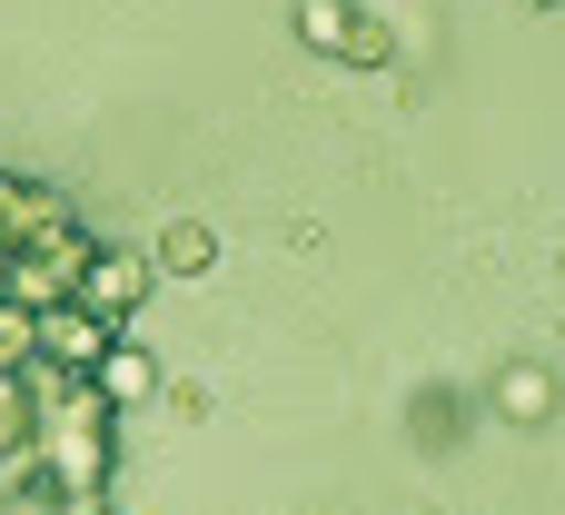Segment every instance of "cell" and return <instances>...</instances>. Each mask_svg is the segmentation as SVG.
Here are the masks:
<instances>
[{"label":"cell","mask_w":565,"mask_h":515,"mask_svg":"<svg viewBox=\"0 0 565 515\" xmlns=\"http://www.w3.org/2000/svg\"><path fill=\"white\" fill-rule=\"evenodd\" d=\"M40 367V357H30ZM109 397L70 367H40V496L50 506H99L109 496V466H119V437H109Z\"/></svg>","instance_id":"1"},{"label":"cell","mask_w":565,"mask_h":515,"mask_svg":"<svg viewBox=\"0 0 565 515\" xmlns=\"http://www.w3.org/2000/svg\"><path fill=\"white\" fill-rule=\"evenodd\" d=\"M70 228H89L50 179H20V169H0V248H50V238H70Z\"/></svg>","instance_id":"2"},{"label":"cell","mask_w":565,"mask_h":515,"mask_svg":"<svg viewBox=\"0 0 565 515\" xmlns=\"http://www.w3.org/2000/svg\"><path fill=\"white\" fill-rule=\"evenodd\" d=\"M89 318H109V328H129V308L149 298V258L139 248H89V268H79V288H70Z\"/></svg>","instance_id":"3"},{"label":"cell","mask_w":565,"mask_h":515,"mask_svg":"<svg viewBox=\"0 0 565 515\" xmlns=\"http://www.w3.org/2000/svg\"><path fill=\"white\" fill-rule=\"evenodd\" d=\"M149 268H159V278H209V268H218V228H209V218H169V228L149 238Z\"/></svg>","instance_id":"4"},{"label":"cell","mask_w":565,"mask_h":515,"mask_svg":"<svg viewBox=\"0 0 565 515\" xmlns=\"http://www.w3.org/2000/svg\"><path fill=\"white\" fill-rule=\"evenodd\" d=\"M89 387H99L109 407H139V397H159V367H149L129 337H109V347H99V367H89Z\"/></svg>","instance_id":"5"},{"label":"cell","mask_w":565,"mask_h":515,"mask_svg":"<svg viewBox=\"0 0 565 515\" xmlns=\"http://www.w3.org/2000/svg\"><path fill=\"white\" fill-rule=\"evenodd\" d=\"M348 30H358L348 0H298V40H308V50H348Z\"/></svg>","instance_id":"6"},{"label":"cell","mask_w":565,"mask_h":515,"mask_svg":"<svg viewBox=\"0 0 565 515\" xmlns=\"http://www.w3.org/2000/svg\"><path fill=\"white\" fill-rule=\"evenodd\" d=\"M348 60H358V69H387V60H397V40H387L377 20H358V30H348Z\"/></svg>","instance_id":"7"},{"label":"cell","mask_w":565,"mask_h":515,"mask_svg":"<svg viewBox=\"0 0 565 515\" xmlns=\"http://www.w3.org/2000/svg\"><path fill=\"white\" fill-rule=\"evenodd\" d=\"M507 407H516V417H546V377H536V367H507Z\"/></svg>","instance_id":"8"},{"label":"cell","mask_w":565,"mask_h":515,"mask_svg":"<svg viewBox=\"0 0 565 515\" xmlns=\"http://www.w3.org/2000/svg\"><path fill=\"white\" fill-rule=\"evenodd\" d=\"M79 515H119V506H79Z\"/></svg>","instance_id":"9"},{"label":"cell","mask_w":565,"mask_h":515,"mask_svg":"<svg viewBox=\"0 0 565 515\" xmlns=\"http://www.w3.org/2000/svg\"><path fill=\"white\" fill-rule=\"evenodd\" d=\"M526 10H556V0H526Z\"/></svg>","instance_id":"10"}]
</instances>
